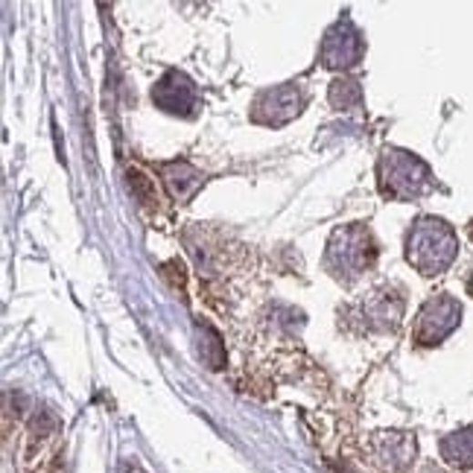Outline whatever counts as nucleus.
Returning <instances> with one entry per match:
<instances>
[{
    "mask_svg": "<svg viewBox=\"0 0 473 473\" xmlns=\"http://www.w3.org/2000/svg\"><path fill=\"white\" fill-rule=\"evenodd\" d=\"M456 231L436 217H421L406 234V261L421 275H441L456 261Z\"/></svg>",
    "mask_w": 473,
    "mask_h": 473,
    "instance_id": "obj_1",
    "label": "nucleus"
},
{
    "mask_svg": "<svg viewBox=\"0 0 473 473\" xmlns=\"http://www.w3.org/2000/svg\"><path fill=\"white\" fill-rule=\"evenodd\" d=\"M380 176V193L389 199H400V202H412L421 199L424 193L433 190V173L429 167L404 149H386L377 164Z\"/></svg>",
    "mask_w": 473,
    "mask_h": 473,
    "instance_id": "obj_2",
    "label": "nucleus"
},
{
    "mask_svg": "<svg viewBox=\"0 0 473 473\" xmlns=\"http://www.w3.org/2000/svg\"><path fill=\"white\" fill-rule=\"evenodd\" d=\"M375 240L365 231V228H342L334 234L331 249H327V269L334 272L339 281H354L356 275H363L365 269L375 266Z\"/></svg>",
    "mask_w": 473,
    "mask_h": 473,
    "instance_id": "obj_3",
    "label": "nucleus"
},
{
    "mask_svg": "<svg viewBox=\"0 0 473 473\" xmlns=\"http://www.w3.org/2000/svg\"><path fill=\"white\" fill-rule=\"evenodd\" d=\"M458 322H462V304L447 293H438L418 310V319H415V342H418V345H438L441 339H447L456 331Z\"/></svg>",
    "mask_w": 473,
    "mask_h": 473,
    "instance_id": "obj_4",
    "label": "nucleus"
},
{
    "mask_svg": "<svg viewBox=\"0 0 473 473\" xmlns=\"http://www.w3.org/2000/svg\"><path fill=\"white\" fill-rule=\"evenodd\" d=\"M152 103L167 111L179 114V118H193L199 106L196 85L181 74V70H167L164 79L152 88Z\"/></svg>",
    "mask_w": 473,
    "mask_h": 473,
    "instance_id": "obj_5",
    "label": "nucleus"
},
{
    "mask_svg": "<svg viewBox=\"0 0 473 473\" xmlns=\"http://www.w3.org/2000/svg\"><path fill=\"white\" fill-rule=\"evenodd\" d=\"M363 59V38L348 18L336 21L322 41V62L327 67H354Z\"/></svg>",
    "mask_w": 473,
    "mask_h": 473,
    "instance_id": "obj_6",
    "label": "nucleus"
},
{
    "mask_svg": "<svg viewBox=\"0 0 473 473\" xmlns=\"http://www.w3.org/2000/svg\"><path fill=\"white\" fill-rule=\"evenodd\" d=\"M301 106H304V99H301L295 85H278V88H269L254 99L252 120L266 126H283L286 120L298 118Z\"/></svg>",
    "mask_w": 473,
    "mask_h": 473,
    "instance_id": "obj_7",
    "label": "nucleus"
},
{
    "mask_svg": "<svg viewBox=\"0 0 473 473\" xmlns=\"http://www.w3.org/2000/svg\"><path fill=\"white\" fill-rule=\"evenodd\" d=\"M371 456H375V462L383 470L400 473L415 458V438L406 433H377L371 438Z\"/></svg>",
    "mask_w": 473,
    "mask_h": 473,
    "instance_id": "obj_8",
    "label": "nucleus"
},
{
    "mask_svg": "<svg viewBox=\"0 0 473 473\" xmlns=\"http://www.w3.org/2000/svg\"><path fill=\"white\" fill-rule=\"evenodd\" d=\"M158 173L164 176V184L170 196L176 202H190V199L199 193V188L205 184V176L199 173L196 167H190L188 161H170V164H158Z\"/></svg>",
    "mask_w": 473,
    "mask_h": 473,
    "instance_id": "obj_9",
    "label": "nucleus"
},
{
    "mask_svg": "<svg viewBox=\"0 0 473 473\" xmlns=\"http://www.w3.org/2000/svg\"><path fill=\"white\" fill-rule=\"evenodd\" d=\"M441 456L444 462L453 468H473V424L465 429H456L441 441Z\"/></svg>",
    "mask_w": 473,
    "mask_h": 473,
    "instance_id": "obj_10",
    "label": "nucleus"
},
{
    "mask_svg": "<svg viewBox=\"0 0 473 473\" xmlns=\"http://www.w3.org/2000/svg\"><path fill=\"white\" fill-rule=\"evenodd\" d=\"M331 103L336 108H351V106H360L363 103V91H360V82L354 79H336L331 85Z\"/></svg>",
    "mask_w": 473,
    "mask_h": 473,
    "instance_id": "obj_11",
    "label": "nucleus"
},
{
    "mask_svg": "<svg viewBox=\"0 0 473 473\" xmlns=\"http://www.w3.org/2000/svg\"><path fill=\"white\" fill-rule=\"evenodd\" d=\"M129 188H132V193L140 199L143 208H158V190L149 176H143L140 170H129Z\"/></svg>",
    "mask_w": 473,
    "mask_h": 473,
    "instance_id": "obj_12",
    "label": "nucleus"
},
{
    "mask_svg": "<svg viewBox=\"0 0 473 473\" xmlns=\"http://www.w3.org/2000/svg\"><path fill=\"white\" fill-rule=\"evenodd\" d=\"M468 290H470V295H473V269H470V278H468Z\"/></svg>",
    "mask_w": 473,
    "mask_h": 473,
    "instance_id": "obj_13",
    "label": "nucleus"
}]
</instances>
